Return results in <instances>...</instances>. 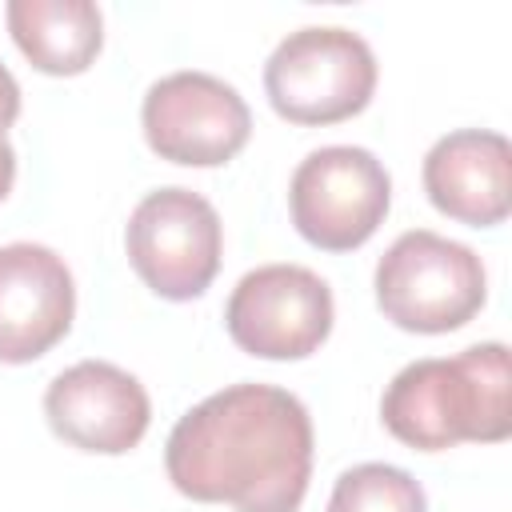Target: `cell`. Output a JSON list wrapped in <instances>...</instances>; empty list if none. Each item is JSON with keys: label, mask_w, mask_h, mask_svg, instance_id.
Returning <instances> with one entry per match:
<instances>
[{"label": "cell", "mask_w": 512, "mask_h": 512, "mask_svg": "<svg viewBox=\"0 0 512 512\" xmlns=\"http://www.w3.org/2000/svg\"><path fill=\"white\" fill-rule=\"evenodd\" d=\"M164 468L188 500L296 512L312 476L308 408L276 384H228L176 420Z\"/></svg>", "instance_id": "1"}, {"label": "cell", "mask_w": 512, "mask_h": 512, "mask_svg": "<svg viewBox=\"0 0 512 512\" xmlns=\"http://www.w3.org/2000/svg\"><path fill=\"white\" fill-rule=\"evenodd\" d=\"M508 348L500 340L472 344L452 360L404 364L380 400L384 428L420 452L452 444H500L512 432Z\"/></svg>", "instance_id": "2"}, {"label": "cell", "mask_w": 512, "mask_h": 512, "mask_svg": "<svg viewBox=\"0 0 512 512\" xmlns=\"http://www.w3.org/2000/svg\"><path fill=\"white\" fill-rule=\"evenodd\" d=\"M488 296L480 256L428 228H412L388 244L376 264V304L404 332H456Z\"/></svg>", "instance_id": "3"}, {"label": "cell", "mask_w": 512, "mask_h": 512, "mask_svg": "<svg viewBox=\"0 0 512 512\" xmlns=\"http://www.w3.org/2000/svg\"><path fill=\"white\" fill-rule=\"evenodd\" d=\"M264 92L276 116L292 124H336L368 108L376 56L352 28H300L268 56Z\"/></svg>", "instance_id": "4"}, {"label": "cell", "mask_w": 512, "mask_h": 512, "mask_svg": "<svg viewBox=\"0 0 512 512\" xmlns=\"http://www.w3.org/2000/svg\"><path fill=\"white\" fill-rule=\"evenodd\" d=\"M128 264L164 300H196L220 272L224 228L216 208L192 188L148 192L124 232Z\"/></svg>", "instance_id": "5"}, {"label": "cell", "mask_w": 512, "mask_h": 512, "mask_svg": "<svg viewBox=\"0 0 512 512\" xmlns=\"http://www.w3.org/2000/svg\"><path fill=\"white\" fill-rule=\"evenodd\" d=\"M392 180L384 164L356 144H328L300 160L288 184L296 232L324 252L360 248L388 216Z\"/></svg>", "instance_id": "6"}, {"label": "cell", "mask_w": 512, "mask_h": 512, "mask_svg": "<svg viewBox=\"0 0 512 512\" xmlns=\"http://www.w3.org/2000/svg\"><path fill=\"white\" fill-rule=\"evenodd\" d=\"M332 288L304 264H264L240 276L224 324L236 348L260 360H304L332 332Z\"/></svg>", "instance_id": "7"}, {"label": "cell", "mask_w": 512, "mask_h": 512, "mask_svg": "<svg viewBox=\"0 0 512 512\" xmlns=\"http://www.w3.org/2000/svg\"><path fill=\"white\" fill-rule=\"evenodd\" d=\"M144 140L160 160L188 168L228 164L252 136L244 96L212 72H172L144 92Z\"/></svg>", "instance_id": "8"}, {"label": "cell", "mask_w": 512, "mask_h": 512, "mask_svg": "<svg viewBox=\"0 0 512 512\" xmlns=\"http://www.w3.org/2000/svg\"><path fill=\"white\" fill-rule=\"evenodd\" d=\"M44 416L64 444L80 452L120 456L144 440L152 404L132 372L108 360H80L48 384Z\"/></svg>", "instance_id": "9"}, {"label": "cell", "mask_w": 512, "mask_h": 512, "mask_svg": "<svg viewBox=\"0 0 512 512\" xmlns=\"http://www.w3.org/2000/svg\"><path fill=\"white\" fill-rule=\"evenodd\" d=\"M76 316V284L64 264L44 244H4L0 248V364L40 360L60 344Z\"/></svg>", "instance_id": "10"}, {"label": "cell", "mask_w": 512, "mask_h": 512, "mask_svg": "<svg viewBox=\"0 0 512 512\" xmlns=\"http://www.w3.org/2000/svg\"><path fill=\"white\" fill-rule=\"evenodd\" d=\"M424 192L436 212L492 228L512 208V148L500 132L460 128L440 136L424 156Z\"/></svg>", "instance_id": "11"}, {"label": "cell", "mask_w": 512, "mask_h": 512, "mask_svg": "<svg viewBox=\"0 0 512 512\" xmlns=\"http://www.w3.org/2000/svg\"><path fill=\"white\" fill-rule=\"evenodd\" d=\"M4 20L16 48L48 76H80L104 44V16L92 0H8Z\"/></svg>", "instance_id": "12"}, {"label": "cell", "mask_w": 512, "mask_h": 512, "mask_svg": "<svg viewBox=\"0 0 512 512\" xmlns=\"http://www.w3.org/2000/svg\"><path fill=\"white\" fill-rule=\"evenodd\" d=\"M328 512H428L420 480L396 464H356L348 468L332 496Z\"/></svg>", "instance_id": "13"}, {"label": "cell", "mask_w": 512, "mask_h": 512, "mask_svg": "<svg viewBox=\"0 0 512 512\" xmlns=\"http://www.w3.org/2000/svg\"><path fill=\"white\" fill-rule=\"evenodd\" d=\"M16 116H20V84H16V76L0 64V132H4Z\"/></svg>", "instance_id": "14"}, {"label": "cell", "mask_w": 512, "mask_h": 512, "mask_svg": "<svg viewBox=\"0 0 512 512\" xmlns=\"http://www.w3.org/2000/svg\"><path fill=\"white\" fill-rule=\"evenodd\" d=\"M12 180H16V152H12L8 136L0 132V200L12 192Z\"/></svg>", "instance_id": "15"}]
</instances>
